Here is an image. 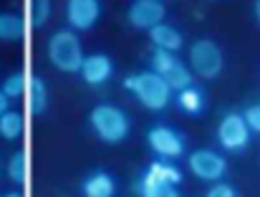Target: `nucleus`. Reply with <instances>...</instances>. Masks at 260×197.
<instances>
[{
  "label": "nucleus",
  "instance_id": "393cba45",
  "mask_svg": "<svg viewBox=\"0 0 260 197\" xmlns=\"http://www.w3.org/2000/svg\"><path fill=\"white\" fill-rule=\"evenodd\" d=\"M8 109H10V98L0 91V114H3V111H8Z\"/></svg>",
  "mask_w": 260,
  "mask_h": 197
},
{
  "label": "nucleus",
  "instance_id": "412c9836",
  "mask_svg": "<svg viewBox=\"0 0 260 197\" xmlns=\"http://www.w3.org/2000/svg\"><path fill=\"white\" fill-rule=\"evenodd\" d=\"M144 172H149L152 177H157V180H162V182H170V185H182V172H179V167L174 165L172 159H157V162H152Z\"/></svg>",
  "mask_w": 260,
  "mask_h": 197
},
{
  "label": "nucleus",
  "instance_id": "cd10ccee",
  "mask_svg": "<svg viewBox=\"0 0 260 197\" xmlns=\"http://www.w3.org/2000/svg\"><path fill=\"white\" fill-rule=\"evenodd\" d=\"M0 177H3V167H0Z\"/></svg>",
  "mask_w": 260,
  "mask_h": 197
},
{
  "label": "nucleus",
  "instance_id": "f8f14e48",
  "mask_svg": "<svg viewBox=\"0 0 260 197\" xmlns=\"http://www.w3.org/2000/svg\"><path fill=\"white\" fill-rule=\"evenodd\" d=\"M23 98H25V106H28V111L33 116L46 114V109H48V86H46V81L41 76H28Z\"/></svg>",
  "mask_w": 260,
  "mask_h": 197
},
{
  "label": "nucleus",
  "instance_id": "6ab92c4d",
  "mask_svg": "<svg viewBox=\"0 0 260 197\" xmlns=\"http://www.w3.org/2000/svg\"><path fill=\"white\" fill-rule=\"evenodd\" d=\"M5 175L10 177L13 185H25L28 182V175H30V165H28V154L23 149L13 152L10 159H8V167H5Z\"/></svg>",
  "mask_w": 260,
  "mask_h": 197
},
{
  "label": "nucleus",
  "instance_id": "39448f33",
  "mask_svg": "<svg viewBox=\"0 0 260 197\" xmlns=\"http://www.w3.org/2000/svg\"><path fill=\"white\" fill-rule=\"evenodd\" d=\"M152 71L157 76H162L172 91H179V89H184V86H189L194 81L189 66H184L177 58V53L162 51V48H154V53H152Z\"/></svg>",
  "mask_w": 260,
  "mask_h": 197
},
{
  "label": "nucleus",
  "instance_id": "f257e3e1",
  "mask_svg": "<svg viewBox=\"0 0 260 197\" xmlns=\"http://www.w3.org/2000/svg\"><path fill=\"white\" fill-rule=\"evenodd\" d=\"M88 124H91L93 134L106 144H121L129 137V129H132L126 111L114 106V104L93 106L91 114H88Z\"/></svg>",
  "mask_w": 260,
  "mask_h": 197
},
{
  "label": "nucleus",
  "instance_id": "9d476101",
  "mask_svg": "<svg viewBox=\"0 0 260 197\" xmlns=\"http://www.w3.org/2000/svg\"><path fill=\"white\" fill-rule=\"evenodd\" d=\"M101 15V0H66V20L71 30H91Z\"/></svg>",
  "mask_w": 260,
  "mask_h": 197
},
{
  "label": "nucleus",
  "instance_id": "4be33fe9",
  "mask_svg": "<svg viewBox=\"0 0 260 197\" xmlns=\"http://www.w3.org/2000/svg\"><path fill=\"white\" fill-rule=\"evenodd\" d=\"M25 81H28V76H25L23 71H15V74H10V76L3 81L0 91L10 98V101H13V98H20L25 94Z\"/></svg>",
  "mask_w": 260,
  "mask_h": 197
},
{
  "label": "nucleus",
  "instance_id": "f03ea898",
  "mask_svg": "<svg viewBox=\"0 0 260 197\" xmlns=\"http://www.w3.org/2000/svg\"><path fill=\"white\" fill-rule=\"evenodd\" d=\"M124 89L132 91L134 96L142 101V106L149 109V111H162L172 101V89L154 71H139V74L126 76Z\"/></svg>",
  "mask_w": 260,
  "mask_h": 197
},
{
  "label": "nucleus",
  "instance_id": "423d86ee",
  "mask_svg": "<svg viewBox=\"0 0 260 197\" xmlns=\"http://www.w3.org/2000/svg\"><path fill=\"white\" fill-rule=\"evenodd\" d=\"M250 134H253L250 126L245 124L243 114H238V111L225 114L217 124V142L228 152H245L250 144Z\"/></svg>",
  "mask_w": 260,
  "mask_h": 197
},
{
  "label": "nucleus",
  "instance_id": "a878e982",
  "mask_svg": "<svg viewBox=\"0 0 260 197\" xmlns=\"http://www.w3.org/2000/svg\"><path fill=\"white\" fill-rule=\"evenodd\" d=\"M253 13H255V23L260 25V0H255V5H253Z\"/></svg>",
  "mask_w": 260,
  "mask_h": 197
},
{
  "label": "nucleus",
  "instance_id": "5701e85b",
  "mask_svg": "<svg viewBox=\"0 0 260 197\" xmlns=\"http://www.w3.org/2000/svg\"><path fill=\"white\" fill-rule=\"evenodd\" d=\"M205 197H240L238 195V190L233 187V185H228V182H215L207 192H205Z\"/></svg>",
  "mask_w": 260,
  "mask_h": 197
},
{
  "label": "nucleus",
  "instance_id": "aec40b11",
  "mask_svg": "<svg viewBox=\"0 0 260 197\" xmlns=\"http://www.w3.org/2000/svg\"><path fill=\"white\" fill-rule=\"evenodd\" d=\"M23 132H25V119H23V114L10 111V109L0 114V137H3V139L15 142V139L23 137Z\"/></svg>",
  "mask_w": 260,
  "mask_h": 197
},
{
  "label": "nucleus",
  "instance_id": "2eb2a0df",
  "mask_svg": "<svg viewBox=\"0 0 260 197\" xmlns=\"http://www.w3.org/2000/svg\"><path fill=\"white\" fill-rule=\"evenodd\" d=\"M149 38H152L154 48L172 51V53H177L184 46V36L174 25H170V23H157L154 28H149Z\"/></svg>",
  "mask_w": 260,
  "mask_h": 197
},
{
  "label": "nucleus",
  "instance_id": "9b49d317",
  "mask_svg": "<svg viewBox=\"0 0 260 197\" xmlns=\"http://www.w3.org/2000/svg\"><path fill=\"white\" fill-rule=\"evenodd\" d=\"M79 74L84 76V81H86L88 86H101V84H106L114 76V61L106 53L84 56V61L79 66Z\"/></svg>",
  "mask_w": 260,
  "mask_h": 197
},
{
  "label": "nucleus",
  "instance_id": "a211bd4d",
  "mask_svg": "<svg viewBox=\"0 0 260 197\" xmlns=\"http://www.w3.org/2000/svg\"><path fill=\"white\" fill-rule=\"evenodd\" d=\"M51 10H53L51 0H25V23H28V28H33V30L43 28L48 23V18H51Z\"/></svg>",
  "mask_w": 260,
  "mask_h": 197
},
{
  "label": "nucleus",
  "instance_id": "1a4fd4ad",
  "mask_svg": "<svg viewBox=\"0 0 260 197\" xmlns=\"http://www.w3.org/2000/svg\"><path fill=\"white\" fill-rule=\"evenodd\" d=\"M167 8L159 0H134L126 10V20L137 28V30H149L157 23H165Z\"/></svg>",
  "mask_w": 260,
  "mask_h": 197
},
{
  "label": "nucleus",
  "instance_id": "7ed1b4c3",
  "mask_svg": "<svg viewBox=\"0 0 260 197\" xmlns=\"http://www.w3.org/2000/svg\"><path fill=\"white\" fill-rule=\"evenodd\" d=\"M46 53H48V61L63 71V74H76L81 61H84V48H81V41L74 30L63 28V30H56L48 43H46Z\"/></svg>",
  "mask_w": 260,
  "mask_h": 197
},
{
  "label": "nucleus",
  "instance_id": "f3484780",
  "mask_svg": "<svg viewBox=\"0 0 260 197\" xmlns=\"http://www.w3.org/2000/svg\"><path fill=\"white\" fill-rule=\"evenodd\" d=\"M28 23L18 13H0V43H13L25 38Z\"/></svg>",
  "mask_w": 260,
  "mask_h": 197
},
{
  "label": "nucleus",
  "instance_id": "0eeeda50",
  "mask_svg": "<svg viewBox=\"0 0 260 197\" xmlns=\"http://www.w3.org/2000/svg\"><path fill=\"white\" fill-rule=\"evenodd\" d=\"M192 175L202 182H217L228 172V159L215 149H194L187 159Z\"/></svg>",
  "mask_w": 260,
  "mask_h": 197
},
{
  "label": "nucleus",
  "instance_id": "20e7f679",
  "mask_svg": "<svg viewBox=\"0 0 260 197\" xmlns=\"http://www.w3.org/2000/svg\"><path fill=\"white\" fill-rule=\"evenodd\" d=\"M225 69V53L212 38H200L189 48V71L202 79H217Z\"/></svg>",
  "mask_w": 260,
  "mask_h": 197
},
{
  "label": "nucleus",
  "instance_id": "4468645a",
  "mask_svg": "<svg viewBox=\"0 0 260 197\" xmlns=\"http://www.w3.org/2000/svg\"><path fill=\"white\" fill-rule=\"evenodd\" d=\"M174 104H177V109H179L182 114H187V116H200V114L205 111V106H207V96H205V91H202L200 86L189 84V86H184V89L177 91Z\"/></svg>",
  "mask_w": 260,
  "mask_h": 197
},
{
  "label": "nucleus",
  "instance_id": "ddd939ff",
  "mask_svg": "<svg viewBox=\"0 0 260 197\" xmlns=\"http://www.w3.org/2000/svg\"><path fill=\"white\" fill-rule=\"evenodd\" d=\"M81 192H84V197H114L116 195V180L106 170H96L84 180Z\"/></svg>",
  "mask_w": 260,
  "mask_h": 197
},
{
  "label": "nucleus",
  "instance_id": "6e6552de",
  "mask_svg": "<svg viewBox=\"0 0 260 197\" xmlns=\"http://www.w3.org/2000/svg\"><path fill=\"white\" fill-rule=\"evenodd\" d=\"M147 142L149 149L159 157V159H179L184 154V137L165 124H157L147 132Z\"/></svg>",
  "mask_w": 260,
  "mask_h": 197
},
{
  "label": "nucleus",
  "instance_id": "bb28decb",
  "mask_svg": "<svg viewBox=\"0 0 260 197\" xmlns=\"http://www.w3.org/2000/svg\"><path fill=\"white\" fill-rule=\"evenodd\" d=\"M0 197H23V192H8V195H0Z\"/></svg>",
  "mask_w": 260,
  "mask_h": 197
},
{
  "label": "nucleus",
  "instance_id": "dca6fc26",
  "mask_svg": "<svg viewBox=\"0 0 260 197\" xmlns=\"http://www.w3.org/2000/svg\"><path fill=\"white\" fill-rule=\"evenodd\" d=\"M137 192H139V197H182L177 185L162 182V180L152 177L149 172H144V175L139 177V182H137Z\"/></svg>",
  "mask_w": 260,
  "mask_h": 197
},
{
  "label": "nucleus",
  "instance_id": "b1692460",
  "mask_svg": "<svg viewBox=\"0 0 260 197\" xmlns=\"http://www.w3.org/2000/svg\"><path fill=\"white\" fill-rule=\"evenodd\" d=\"M243 119H245V124L250 126V132L260 134V104H253V106H248V109L243 111Z\"/></svg>",
  "mask_w": 260,
  "mask_h": 197
}]
</instances>
